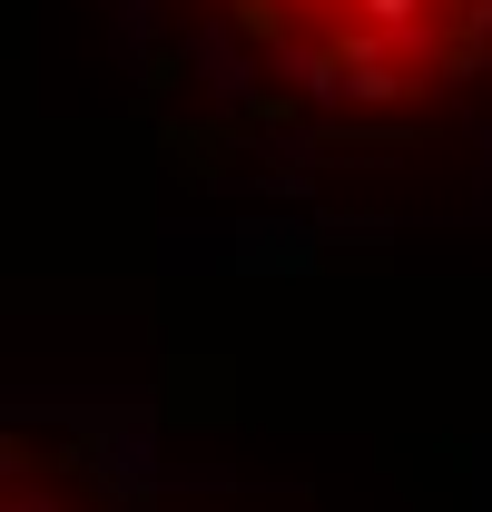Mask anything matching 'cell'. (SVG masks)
I'll return each instance as SVG.
<instances>
[{
  "instance_id": "6da1fadb",
  "label": "cell",
  "mask_w": 492,
  "mask_h": 512,
  "mask_svg": "<svg viewBox=\"0 0 492 512\" xmlns=\"http://www.w3.org/2000/svg\"><path fill=\"white\" fill-rule=\"evenodd\" d=\"M217 20L345 109H414L492 60V0H217Z\"/></svg>"
}]
</instances>
